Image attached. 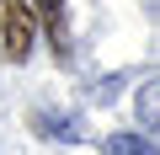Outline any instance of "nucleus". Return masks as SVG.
<instances>
[{"instance_id":"f257e3e1","label":"nucleus","mask_w":160,"mask_h":155,"mask_svg":"<svg viewBox=\"0 0 160 155\" xmlns=\"http://www.w3.org/2000/svg\"><path fill=\"white\" fill-rule=\"evenodd\" d=\"M6 54L11 59H27L32 54V16L22 0H6Z\"/></svg>"},{"instance_id":"f03ea898","label":"nucleus","mask_w":160,"mask_h":155,"mask_svg":"<svg viewBox=\"0 0 160 155\" xmlns=\"http://www.w3.org/2000/svg\"><path fill=\"white\" fill-rule=\"evenodd\" d=\"M133 112H139V123H144V128H155V123H160V80H144V91L133 96Z\"/></svg>"},{"instance_id":"7ed1b4c3","label":"nucleus","mask_w":160,"mask_h":155,"mask_svg":"<svg viewBox=\"0 0 160 155\" xmlns=\"http://www.w3.org/2000/svg\"><path fill=\"white\" fill-rule=\"evenodd\" d=\"M107 155H160L144 134H112L107 139Z\"/></svg>"},{"instance_id":"20e7f679","label":"nucleus","mask_w":160,"mask_h":155,"mask_svg":"<svg viewBox=\"0 0 160 155\" xmlns=\"http://www.w3.org/2000/svg\"><path fill=\"white\" fill-rule=\"evenodd\" d=\"M32 6L43 11V22H48V32H53V48H64L59 38H64V0H32Z\"/></svg>"}]
</instances>
